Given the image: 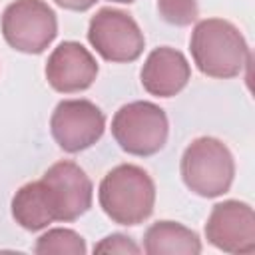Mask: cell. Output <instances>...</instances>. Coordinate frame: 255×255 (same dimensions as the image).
<instances>
[{"label":"cell","mask_w":255,"mask_h":255,"mask_svg":"<svg viewBox=\"0 0 255 255\" xmlns=\"http://www.w3.org/2000/svg\"><path fill=\"white\" fill-rule=\"evenodd\" d=\"M189 50L197 70L209 78H235L249 62L243 34L223 18L199 20L191 32Z\"/></svg>","instance_id":"6da1fadb"},{"label":"cell","mask_w":255,"mask_h":255,"mask_svg":"<svg viewBox=\"0 0 255 255\" xmlns=\"http://www.w3.org/2000/svg\"><path fill=\"white\" fill-rule=\"evenodd\" d=\"M98 201L114 223L137 225L153 213L155 185L143 167L120 163L104 175Z\"/></svg>","instance_id":"7a4b0ae2"},{"label":"cell","mask_w":255,"mask_h":255,"mask_svg":"<svg viewBox=\"0 0 255 255\" xmlns=\"http://www.w3.org/2000/svg\"><path fill=\"white\" fill-rule=\"evenodd\" d=\"M181 179L199 197H219L229 191L235 175V161L229 147L211 135L193 139L179 163Z\"/></svg>","instance_id":"3957f363"},{"label":"cell","mask_w":255,"mask_h":255,"mask_svg":"<svg viewBox=\"0 0 255 255\" xmlns=\"http://www.w3.org/2000/svg\"><path fill=\"white\" fill-rule=\"evenodd\" d=\"M169 133L165 112L153 102H129L112 120V135L124 151L137 157L157 153Z\"/></svg>","instance_id":"277c9868"},{"label":"cell","mask_w":255,"mask_h":255,"mask_svg":"<svg viewBox=\"0 0 255 255\" xmlns=\"http://www.w3.org/2000/svg\"><path fill=\"white\" fill-rule=\"evenodd\" d=\"M56 34V12L44 0H14L2 14V36L18 52L42 54Z\"/></svg>","instance_id":"5b68a950"},{"label":"cell","mask_w":255,"mask_h":255,"mask_svg":"<svg viewBox=\"0 0 255 255\" xmlns=\"http://www.w3.org/2000/svg\"><path fill=\"white\" fill-rule=\"evenodd\" d=\"M88 42L104 60L116 64L137 60L145 48V38L137 22L118 8H100L92 16Z\"/></svg>","instance_id":"8992f818"},{"label":"cell","mask_w":255,"mask_h":255,"mask_svg":"<svg viewBox=\"0 0 255 255\" xmlns=\"http://www.w3.org/2000/svg\"><path fill=\"white\" fill-rule=\"evenodd\" d=\"M104 129L106 116L90 100H64L50 118L52 137L68 153L92 147L104 135Z\"/></svg>","instance_id":"52a82bcc"},{"label":"cell","mask_w":255,"mask_h":255,"mask_svg":"<svg viewBox=\"0 0 255 255\" xmlns=\"http://www.w3.org/2000/svg\"><path fill=\"white\" fill-rule=\"evenodd\" d=\"M42 183L46 187V195L56 221H76L92 207V181L86 171L70 159L50 165L42 175Z\"/></svg>","instance_id":"ba28073f"},{"label":"cell","mask_w":255,"mask_h":255,"mask_svg":"<svg viewBox=\"0 0 255 255\" xmlns=\"http://www.w3.org/2000/svg\"><path fill=\"white\" fill-rule=\"evenodd\" d=\"M207 241L235 255H245L255 251V213L245 201L227 199L213 205L205 223Z\"/></svg>","instance_id":"9c48e42d"},{"label":"cell","mask_w":255,"mask_h":255,"mask_svg":"<svg viewBox=\"0 0 255 255\" xmlns=\"http://www.w3.org/2000/svg\"><path fill=\"white\" fill-rule=\"evenodd\" d=\"M96 76L98 62L80 42H62L58 48H54L46 62V80L60 94L88 90Z\"/></svg>","instance_id":"30bf717a"},{"label":"cell","mask_w":255,"mask_h":255,"mask_svg":"<svg viewBox=\"0 0 255 255\" xmlns=\"http://www.w3.org/2000/svg\"><path fill=\"white\" fill-rule=\"evenodd\" d=\"M139 78L147 94L159 98H171L187 86L191 78V68L187 58L179 50L169 46H159L151 50L149 56L145 58Z\"/></svg>","instance_id":"8fae6325"},{"label":"cell","mask_w":255,"mask_h":255,"mask_svg":"<svg viewBox=\"0 0 255 255\" xmlns=\"http://www.w3.org/2000/svg\"><path fill=\"white\" fill-rule=\"evenodd\" d=\"M147 255H197L201 253L199 235L175 221H155L143 235Z\"/></svg>","instance_id":"7c38bea8"},{"label":"cell","mask_w":255,"mask_h":255,"mask_svg":"<svg viewBox=\"0 0 255 255\" xmlns=\"http://www.w3.org/2000/svg\"><path fill=\"white\" fill-rule=\"evenodd\" d=\"M12 217L28 231H40L56 221L42 179L22 185L12 197Z\"/></svg>","instance_id":"4fadbf2b"},{"label":"cell","mask_w":255,"mask_h":255,"mask_svg":"<svg viewBox=\"0 0 255 255\" xmlns=\"http://www.w3.org/2000/svg\"><path fill=\"white\" fill-rule=\"evenodd\" d=\"M86 249V241L80 233H76L74 229H50L46 231L42 237H38L36 245H34V253L38 255H48V253H58V255H84Z\"/></svg>","instance_id":"5bb4252c"},{"label":"cell","mask_w":255,"mask_h":255,"mask_svg":"<svg viewBox=\"0 0 255 255\" xmlns=\"http://www.w3.org/2000/svg\"><path fill=\"white\" fill-rule=\"evenodd\" d=\"M159 16L173 26H189L197 20V0H157Z\"/></svg>","instance_id":"9a60e30c"},{"label":"cell","mask_w":255,"mask_h":255,"mask_svg":"<svg viewBox=\"0 0 255 255\" xmlns=\"http://www.w3.org/2000/svg\"><path fill=\"white\" fill-rule=\"evenodd\" d=\"M96 253H139L141 249L131 241V237L122 235V233H112L108 237H104L96 247Z\"/></svg>","instance_id":"2e32d148"},{"label":"cell","mask_w":255,"mask_h":255,"mask_svg":"<svg viewBox=\"0 0 255 255\" xmlns=\"http://www.w3.org/2000/svg\"><path fill=\"white\" fill-rule=\"evenodd\" d=\"M58 6L66 8V10H74V12H84L88 8H92L98 0H54Z\"/></svg>","instance_id":"e0dca14e"},{"label":"cell","mask_w":255,"mask_h":255,"mask_svg":"<svg viewBox=\"0 0 255 255\" xmlns=\"http://www.w3.org/2000/svg\"><path fill=\"white\" fill-rule=\"evenodd\" d=\"M112 2H120V4H131L133 0H112Z\"/></svg>","instance_id":"ac0fdd59"}]
</instances>
